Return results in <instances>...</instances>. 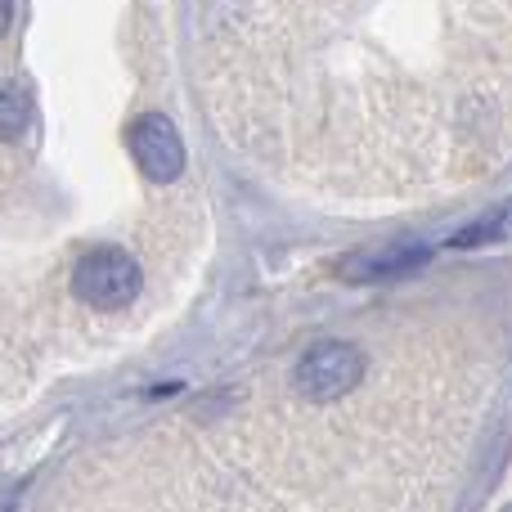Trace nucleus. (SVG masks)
<instances>
[{
    "mask_svg": "<svg viewBox=\"0 0 512 512\" xmlns=\"http://www.w3.org/2000/svg\"><path fill=\"white\" fill-rule=\"evenodd\" d=\"M364 378V351L351 342H319L292 369V387L310 400V405H333V400L351 396V387Z\"/></svg>",
    "mask_w": 512,
    "mask_h": 512,
    "instance_id": "nucleus-1",
    "label": "nucleus"
},
{
    "mask_svg": "<svg viewBox=\"0 0 512 512\" xmlns=\"http://www.w3.org/2000/svg\"><path fill=\"white\" fill-rule=\"evenodd\" d=\"M72 292H77V301L99 310L131 306L135 292H140V265L122 248H95L81 256L77 270H72Z\"/></svg>",
    "mask_w": 512,
    "mask_h": 512,
    "instance_id": "nucleus-2",
    "label": "nucleus"
},
{
    "mask_svg": "<svg viewBox=\"0 0 512 512\" xmlns=\"http://www.w3.org/2000/svg\"><path fill=\"white\" fill-rule=\"evenodd\" d=\"M131 153L144 176L158 180V185H167V180H176L180 171H185V144H180L176 126L158 113L140 117V122L131 126Z\"/></svg>",
    "mask_w": 512,
    "mask_h": 512,
    "instance_id": "nucleus-3",
    "label": "nucleus"
},
{
    "mask_svg": "<svg viewBox=\"0 0 512 512\" xmlns=\"http://www.w3.org/2000/svg\"><path fill=\"white\" fill-rule=\"evenodd\" d=\"M427 256H432V252H427V243L400 239V243H387V248H364V252L346 256L342 274H346V279H360V283H369V279H396V274L418 270Z\"/></svg>",
    "mask_w": 512,
    "mask_h": 512,
    "instance_id": "nucleus-4",
    "label": "nucleus"
},
{
    "mask_svg": "<svg viewBox=\"0 0 512 512\" xmlns=\"http://www.w3.org/2000/svg\"><path fill=\"white\" fill-rule=\"evenodd\" d=\"M32 122V104H27V90L14 81H0V140H18Z\"/></svg>",
    "mask_w": 512,
    "mask_h": 512,
    "instance_id": "nucleus-5",
    "label": "nucleus"
},
{
    "mask_svg": "<svg viewBox=\"0 0 512 512\" xmlns=\"http://www.w3.org/2000/svg\"><path fill=\"white\" fill-rule=\"evenodd\" d=\"M508 225H512V198L499 207V212H490V216H481V221L463 225V230L450 239V248H481V243H495Z\"/></svg>",
    "mask_w": 512,
    "mask_h": 512,
    "instance_id": "nucleus-6",
    "label": "nucleus"
},
{
    "mask_svg": "<svg viewBox=\"0 0 512 512\" xmlns=\"http://www.w3.org/2000/svg\"><path fill=\"white\" fill-rule=\"evenodd\" d=\"M9 18H14V0H0V36L9 32Z\"/></svg>",
    "mask_w": 512,
    "mask_h": 512,
    "instance_id": "nucleus-7",
    "label": "nucleus"
},
{
    "mask_svg": "<svg viewBox=\"0 0 512 512\" xmlns=\"http://www.w3.org/2000/svg\"><path fill=\"white\" fill-rule=\"evenodd\" d=\"M504 512H512V504H508V508H504Z\"/></svg>",
    "mask_w": 512,
    "mask_h": 512,
    "instance_id": "nucleus-8",
    "label": "nucleus"
}]
</instances>
